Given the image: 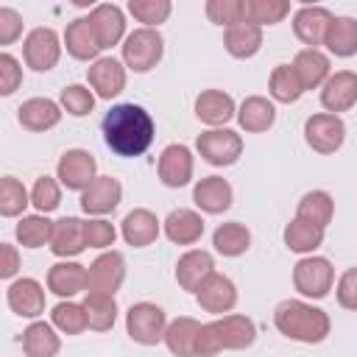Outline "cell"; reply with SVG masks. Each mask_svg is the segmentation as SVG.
Listing matches in <instances>:
<instances>
[{"mask_svg": "<svg viewBox=\"0 0 357 357\" xmlns=\"http://www.w3.org/2000/svg\"><path fill=\"white\" fill-rule=\"evenodd\" d=\"M17 243L22 248H42L50 245V234H53V220H47V215H22L17 229Z\"/></svg>", "mask_w": 357, "mask_h": 357, "instance_id": "f35d334b", "label": "cell"}, {"mask_svg": "<svg viewBox=\"0 0 357 357\" xmlns=\"http://www.w3.org/2000/svg\"><path fill=\"white\" fill-rule=\"evenodd\" d=\"M223 45H226L229 56H234V59H251L262 47V28H257L251 22H240L234 28H226Z\"/></svg>", "mask_w": 357, "mask_h": 357, "instance_id": "d6a6232c", "label": "cell"}, {"mask_svg": "<svg viewBox=\"0 0 357 357\" xmlns=\"http://www.w3.org/2000/svg\"><path fill=\"white\" fill-rule=\"evenodd\" d=\"M59 56H61V42L53 28H33L22 42V59L36 73L53 70L59 64Z\"/></svg>", "mask_w": 357, "mask_h": 357, "instance_id": "30bf717a", "label": "cell"}, {"mask_svg": "<svg viewBox=\"0 0 357 357\" xmlns=\"http://www.w3.org/2000/svg\"><path fill=\"white\" fill-rule=\"evenodd\" d=\"M20 33H22V17H20L14 8L3 6V8H0V45H3V47L14 45V42L20 39Z\"/></svg>", "mask_w": 357, "mask_h": 357, "instance_id": "816d5d0a", "label": "cell"}, {"mask_svg": "<svg viewBox=\"0 0 357 357\" xmlns=\"http://www.w3.org/2000/svg\"><path fill=\"white\" fill-rule=\"evenodd\" d=\"M282 237H284V245H287L290 251H296V254H312V251L324 243V229L315 226V223H310V220L293 218V220L284 226Z\"/></svg>", "mask_w": 357, "mask_h": 357, "instance_id": "8d00e7d4", "label": "cell"}, {"mask_svg": "<svg viewBox=\"0 0 357 357\" xmlns=\"http://www.w3.org/2000/svg\"><path fill=\"white\" fill-rule=\"evenodd\" d=\"M89 25L100 42V47H114L123 36H126V17H123V8L114 6V3H100L89 11Z\"/></svg>", "mask_w": 357, "mask_h": 357, "instance_id": "7402d4cb", "label": "cell"}, {"mask_svg": "<svg viewBox=\"0 0 357 357\" xmlns=\"http://www.w3.org/2000/svg\"><path fill=\"white\" fill-rule=\"evenodd\" d=\"M31 204L39 215H47L53 209H59L61 204V190H59V181L50 178V176H39L33 190H31Z\"/></svg>", "mask_w": 357, "mask_h": 357, "instance_id": "7dc6e473", "label": "cell"}, {"mask_svg": "<svg viewBox=\"0 0 357 357\" xmlns=\"http://www.w3.org/2000/svg\"><path fill=\"white\" fill-rule=\"evenodd\" d=\"M245 3V22L262 28V25H279L290 14L287 0H243Z\"/></svg>", "mask_w": 357, "mask_h": 357, "instance_id": "60d3db41", "label": "cell"}, {"mask_svg": "<svg viewBox=\"0 0 357 357\" xmlns=\"http://www.w3.org/2000/svg\"><path fill=\"white\" fill-rule=\"evenodd\" d=\"M159 231H162L159 218H156L151 209H142V206H139V209H131V212L123 218V223H120L123 240H126L128 245H134V248H145V245L156 243Z\"/></svg>", "mask_w": 357, "mask_h": 357, "instance_id": "83f0119b", "label": "cell"}, {"mask_svg": "<svg viewBox=\"0 0 357 357\" xmlns=\"http://www.w3.org/2000/svg\"><path fill=\"white\" fill-rule=\"evenodd\" d=\"M354 103H357V73L351 70L332 73L321 86V106L329 114H337V112H349Z\"/></svg>", "mask_w": 357, "mask_h": 357, "instance_id": "2e32d148", "label": "cell"}, {"mask_svg": "<svg viewBox=\"0 0 357 357\" xmlns=\"http://www.w3.org/2000/svg\"><path fill=\"white\" fill-rule=\"evenodd\" d=\"M293 70H296V75H298L304 92H307V89H318V86H324L326 78L332 75L329 56L321 53L318 47H304V50H298L296 59H293Z\"/></svg>", "mask_w": 357, "mask_h": 357, "instance_id": "4316f807", "label": "cell"}, {"mask_svg": "<svg viewBox=\"0 0 357 357\" xmlns=\"http://www.w3.org/2000/svg\"><path fill=\"white\" fill-rule=\"evenodd\" d=\"M17 271H20V251H17V245L3 243L0 245V276L11 279Z\"/></svg>", "mask_w": 357, "mask_h": 357, "instance_id": "f5cc1de1", "label": "cell"}, {"mask_svg": "<svg viewBox=\"0 0 357 357\" xmlns=\"http://www.w3.org/2000/svg\"><path fill=\"white\" fill-rule=\"evenodd\" d=\"M56 178L61 181V187L84 192L95 178H98V162L89 151L84 148H70L61 153L59 165H56Z\"/></svg>", "mask_w": 357, "mask_h": 357, "instance_id": "9c48e42d", "label": "cell"}, {"mask_svg": "<svg viewBox=\"0 0 357 357\" xmlns=\"http://www.w3.org/2000/svg\"><path fill=\"white\" fill-rule=\"evenodd\" d=\"M335 296H337V304L343 310H354L357 312V265L340 273V279L335 284Z\"/></svg>", "mask_w": 357, "mask_h": 357, "instance_id": "f907efd6", "label": "cell"}, {"mask_svg": "<svg viewBox=\"0 0 357 357\" xmlns=\"http://www.w3.org/2000/svg\"><path fill=\"white\" fill-rule=\"evenodd\" d=\"M212 245L223 257H240V254H245L251 248V231L237 220L220 223L215 229V234H212Z\"/></svg>", "mask_w": 357, "mask_h": 357, "instance_id": "74e56055", "label": "cell"}, {"mask_svg": "<svg viewBox=\"0 0 357 357\" xmlns=\"http://www.w3.org/2000/svg\"><path fill=\"white\" fill-rule=\"evenodd\" d=\"M195 117L212 128H223L231 117H237L234 98L223 89H204L195 98Z\"/></svg>", "mask_w": 357, "mask_h": 357, "instance_id": "603a6c76", "label": "cell"}, {"mask_svg": "<svg viewBox=\"0 0 357 357\" xmlns=\"http://www.w3.org/2000/svg\"><path fill=\"white\" fill-rule=\"evenodd\" d=\"M195 301L204 312L212 315H229L237 307V287L229 276L223 273H212L198 290H195Z\"/></svg>", "mask_w": 357, "mask_h": 357, "instance_id": "8fae6325", "label": "cell"}, {"mask_svg": "<svg viewBox=\"0 0 357 357\" xmlns=\"http://www.w3.org/2000/svg\"><path fill=\"white\" fill-rule=\"evenodd\" d=\"M59 106L73 117H84L95 109V95H92V89H86L81 84H70L59 92Z\"/></svg>", "mask_w": 357, "mask_h": 357, "instance_id": "bcb514c9", "label": "cell"}, {"mask_svg": "<svg viewBox=\"0 0 357 357\" xmlns=\"http://www.w3.org/2000/svg\"><path fill=\"white\" fill-rule=\"evenodd\" d=\"M195 148L204 162H209L215 167H229L243 156V137L231 128H209V131L198 134Z\"/></svg>", "mask_w": 357, "mask_h": 357, "instance_id": "52a82bcc", "label": "cell"}, {"mask_svg": "<svg viewBox=\"0 0 357 357\" xmlns=\"http://www.w3.org/2000/svg\"><path fill=\"white\" fill-rule=\"evenodd\" d=\"M86 81H89V86L95 89L98 98L112 100L114 95H120L126 89V67L114 56H100L98 61L89 64Z\"/></svg>", "mask_w": 357, "mask_h": 357, "instance_id": "5bb4252c", "label": "cell"}, {"mask_svg": "<svg viewBox=\"0 0 357 357\" xmlns=\"http://www.w3.org/2000/svg\"><path fill=\"white\" fill-rule=\"evenodd\" d=\"M117 240V229L103 220V218H95V220H86V248H109L114 245Z\"/></svg>", "mask_w": 357, "mask_h": 357, "instance_id": "681fc988", "label": "cell"}, {"mask_svg": "<svg viewBox=\"0 0 357 357\" xmlns=\"http://www.w3.org/2000/svg\"><path fill=\"white\" fill-rule=\"evenodd\" d=\"M165 39L156 28H137L123 39V61L134 73H148L162 61Z\"/></svg>", "mask_w": 357, "mask_h": 357, "instance_id": "277c9868", "label": "cell"}, {"mask_svg": "<svg viewBox=\"0 0 357 357\" xmlns=\"http://www.w3.org/2000/svg\"><path fill=\"white\" fill-rule=\"evenodd\" d=\"M59 349H61V337L56 335L53 324L33 321L22 332V351H25V357H56Z\"/></svg>", "mask_w": 357, "mask_h": 357, "instance_id": "1f68e13d", "label": "cell"}, {"mask_svg": "<svg viewBox=\"0 0 357 357\" xmlns=\"http://www.w3.org/2000/svg\"><path fill=\"white\" fill-rule=\"evenodd\" d=\"M201 321L181 315L167 324L165 329V346L173 357H198V337H201Z\"/></svg>", "mask_w": 357, "mask_h": 357, "instance_id": "484cf974", "label": "cell"}, {"mask_svg": "<svg viewBox=\"0 0 357 357\" xmlns=\"http://www.w3.org/2000/svg\"><path fill=\"white\" fill-rule=\"evenodd\" d=\"M296 218L310 220V223L326 229L332 223V218H335V201H332V195L326 190H310V192H304L301 201H298V206H296Z\"/></svg>", "mask_w": 357, "mask_h": 357, "instance_id": "d590c367", "label": "cell"}, {"mask_svg": "<svg viewBox=\"0 0 357 357\" xmlns=\"http://www.w3.org/2000/svg\"><path fill=\"white\" fill-rule=\"evenodd\" d=\"M192 167H195L192 151H190L187 145H176V142H173V145H167V148L159 153L156 173H159V181H162L165 187L178 190V187H184V184L192 181Z\"/></svg>", "mask_w": 357, "mask_h": 357, "instance_id": "7c38bea8", "label": "cell"}, {"mask_svg": "<svg viewBox=\"0 0 357 357\" xmlns=\"http://www.w3.org/2000/svg\"><path fill=\"white\" fill-rule=\"evenodd\" d=\"M6 301L20 318H39L45 312V287L31 276L14 279L6 290Z\"/></svg>", "mask_w": 357, "mask_h": 357, "instance_id": "9a60e30c", "label": "cell"}, {"mask_svg": "<svg viewBox=\"0 0 357 357\" xmlns=\"http://www.w3.org/2000/svg\"><path fill=\"white\" fill-rule=\"evenodd\" d=\"M31 204V192L17 181L14 176H3L0 181V215L3 218H20L25 206Z\"/></svg>", "mask_w": 357, "mask_h": 357, "instance_id": "b9f144b4", "label": "cell"}, {"mask_svg": "<svg viewBox=\"0 0 357 357\" xmlns=\"http://www.w3.org/2000/svg\"><path fill=\"white\" fill-rule=\"evenodd\" d=\"M335 284V268L326 257H301L293 265V287L307 298H324Z\"/></svg>", "mask_w": 357, "mask_h": 357, "instance_id": "8992f818", "label": "cell"}, {"mask_svg": "<svg viewBox=\"0 0 357 357\" xmlns=\"http://www.w3.org/2000/svg\"><path fill=\"white\" fill-rule=\"evenodd\" d=\"M170 11H173L170 0H128V14L137 22H145V28H156L170 17Z\"/></svg>", "mask_w": 357, "mask_h": 357, "instance_id": "ee69618b", "label": "cell"}, {"mask_svg": "<svg viewBox=\"0 0 357 357\" xmlns=\"http://www.w3.org/2000/svg\"><path fill=\"white\" fill-rule=\"evenodd\" d=\"M268 92L273 100L279 103H296L301 95H304V86L293 70V64H279L273 67L271 73V81H268Z\"/></svg>", "mask_w": 357, "mask_h": 357, "instance_id": "ab89813d", "label": "cell"}, {"mask_svg": "<svg viewBox=\"0 0 357 357\" xmlns=\"http://www.w3.org/2000/svg\"><path fill=\"white\" fill-rule=\"evenodd\" d=\"M209 22L223 25V28H234L240 22H245V3L243 0H209L204 6Z\"/></svg>", "mask_w": 357, "mask_h": 357, "instance_id": "f6af8a7d", "label": "cell"}, {"mask_svg": "<svg viewBox=\"0 0 357 357\" xmlns=\"http://www.w3.org/2000/svg\"><path fill=\"white\" fill-rule=\"evenodd\" d=\"M81 304H84L89 329H95V332H109V329L114 326V321H117V301H114V296L86 290V296H84Z\"/></svg>", "mask_w": 357, "mask_h": 357, "instance_id": "836d02e7", "label": "cell"}, {"mask_svg": "<svg viewBox=\"0 0 357 357\" xmlns=\"http://www.w3.org/2000/svg\"><path fill=\"white\" fill-rule=\"evenodd\" d=\"M103 142L109 151H114L117 156L134 159L142 156L151 142H153V117L137 106V103H117L106 112L103 123Z\"/></svg>", "mask_w": 357, "mask_h": 357, "instance_id": "6da1fadb", "label": "cell"}, {"mask_svg": "<svg viewBox=\"0 0 357 357\" xmlns=\"http://www.w3.org/2000/svg\"><path fill=\"white\" fill-rule=\"evenodd\" d=\"M47 290L61 296V298H70V296H78V293L89 290V268L81 265V262H73V259H61V262L50 265Z\"/></svg>", "mask_w": 357, "mask_h": 357, "instance_id": "ac0fdd59", "label": "cell"}, {"mask_svg": "<svg viewBox=\"0 0 357 357\" xmlns=\"http://www.w3.org/2000/svg\"><path fill=\"white\" fill-rule=\"evenodd\" d=\"M50 324L64 335H81L84 329H89L84 304H75V301H59L50 312Z\"/></svg>", "mask_w": 357, "mask_h": 357, "instance_id": "7bdbcfd3", "label": "cell"}, {"mask_svg": "<svg viewBox=\"0 0 357 357\" xmlns=\"http://www.w3.org/2000/svg\"><path fill=\"white\" fill-rule=\"evenodd\" d=\"M237 123H240V128L248 131V134H262V131H268V128L276 123V109H273V103H271L268 98L251 95V98H245V100L240 103V109H237Z\"/></svg>", "mask_w": 357, "mask_h": 357, "instance_id": "4dcf8cb0", "label": "cell"}, {"mask_svg": "<svg viewBox=\"0 0 357 357\" xmlns=\"http://www.w3.org/2000/svg\"><path fill=\"white\" fill-rule=\"evenodd\" d=\"M257 340V326L248 315L229 312L201 326L198 337V357H215L218 351H237L248 349Z\"/></svg>", "mask_w": 357, "mask_h": 357, "instance_id": "3957f363", "label": "cell"}, {"mask_svg": "<svg viewBox=\"0 0 357 357\" xmlns=\"http://www.w3.org/2000/svg\"><path fill=\"white\" fill-rule=\"evenodd\" d=\"M326 50L337 59H349L357 53V20L354 17H335L326 39H324Z\"/></svg>", "mask_w": 357, "mask_h": 357, "instance_id": "e575fe53", "label": "cell"}, {"mask_svg": "<svg viewBox=\"0 0 357 357\" xmlns=\"http://www.w3.org/2000/svg\"><path fill=\"white\" fill-rule=\"evenodd\" d=\"M192 201H195V206H198L201 212H206V215H220V212H226V209L231 206L234 190H231V184H229L226 178H220V176H206V178L195 181V187H192Z\"/></svg>", "mask_w": 357, "mask_h": 357, "instance_id": "cb8c5ba5", "label": "cell"}, {"mask_svg": "<svg viewBox=\"0 0 357 357\" xmlns=\"http://www.w3.org/2000/svg\"><path fill=\"white\" fill-rule=\"evenodd\" d=\"M212 273H215V259L204 248H190L176 262V282L181 290H190V293H195Z\"/></svg>", "mask_w": 357, "mask_h": 357, "instance_id": "44dd1931", "label": "cell"}, {"mask_svg": "<svg viewBox=\"0 0 357 357\" xmlns=\"http://www.w3.org/2000/svg\"><path fill=\"white\" fill-rule=\"evenodd\" d=\"M64 47L78 61H98V53L103 50L86 17H78V20H73L67 25V31H64Z\"/></svg>", "mask_w": 357, "mask_h": 357, "instance_id": "f546056e", "label": "cell"}, {"mask_svg": "<svg viewBox=\"0 0 357 357\" xmlns=\"http://www.w3.org/2000/svg\"><path fill=\"white\" fill-rule=\"evenodd\" d=\"M61 106L50 98H28L20 109H17V120L22 128L33 131V134H42V131H50L59 126L61 120Z\"/></svg>", "mask_w": 357, "mask_h": 357, "instance_id": "d4e9b609", "label": "cell"}, {"mask_svg": "<svg viewBox=\"0 0 357 357\" xmlns=\"http://www.w3.org/2000/svg\"><path fill=\"white\" fill-rule=\"evenodd\" d=\"M123 198V184L114 176H98L84 192H81V209L86 215H109L117 209Z\"/></svg>", "mask_w": 357, "mask_h": 357, "instance_id": "d6986e66", "label": "cell"}, {"mask_svg": "<svg viewBox=\"0 0 357 357\" xmlns=\"http://www.w3.org/2000/svg\"><path fill=\"white\" fill-rule=\"evenodd\" d=\"M273 326L279 335L296 343H324L329 337L332 321L321 307H312L301 298H284L273 310Z\"/></svg>", "mask_w": 357, "mask_h": 357, "instance_id": "7a4b0ae2", "label": "cell"}, {"mask_svg": "<svg viewBox=\"0 0 357 357\" xmlns=\"http://www.w3.org/2000/svg\"><path fill=\"white\" fill-rule=\"evenodd\" d=\"M165 329H167V315L159 304L151 301H137L128 307L126 312V332L134 343L139 346H156L159 340H165Z\"/></svg>", "mask_w": 357, "mask_h": 357, "instance_id": "5b68a950", "label": "cell"}, {"mask_svg": "<svg viewBox=\"0 0 357 357\" xmlns=\"http://www.w3.org/2000/svg\"><path fill=\"white\" fill-rule=\"evenodd\" d=\"M84 248H86V220H81V218H59V220H53L50 251L59 259L78 257Z\"/></svg>", "mask_w": 357, "mask_h": 357, "instance_id": "ffe728a7", "label": "cell"}, {"mask_svg": "<svg viewBox=\"0 0 357 357\" xmlns=\"http://www.w3.org/2000/svg\"><path fill=\"white\" fill-rule=\"evenodd\" d=\"M22 84V67L11 53H0V95L8 98Z\"/></svg>", "mask_w": 357, "mask_h": 357, "instance_id": "c3c4849f", "label": "cell"}, {"mask_svg": "<svg viewBox=\"0 0 357 357\" xmlns=\"http://www.w3.org/2000/svg\"><path fill=\"white\" fill-rule=\"evenodd\" d=\"M304 139L315 153L329 156V153L340 151V145L346 139V126H343L340 114H329V112L310 114L304 123Z\"/></svg>", "mask_w": 357, "mask_h": 357, "instance_id": "ba28073f", "label": "cell"}, {"mask_svg": "<svg viewBox=\"0 0 357 357\" xmlns=\"http://www.w3.org/2000/svg\"><path fill=\"white\" fill-rule=\"evenodd\" d=\"M126 282V259L120 251H103L89 265V290L114 296Z\"/></svg>", "mask_w": 357, "mask_h": 357, "instance_id": "4fadbf2b", "label": "cell"}, {"mask_svg": "<svg viewBox=\"0 0 357 357\" xmlns=\"http://www.w3.org/2000/svg\"><path fill=\"white\" fill-rule=\"evenodd\" d=\"M332 11L324 6H301L293 14V33L298 36V42H304L307 47H318L326 39V31L332 25Z\"/></svg>", "mask_w": 357, "mask_h": 357, "instance_id": "e0dca14e", "label": "cell"}, {"mask_svg": "<svg viewBox=\"0 0 357 357\" xmlns=\"http://www.w3.org/2000/svg\"><path fill=\"white\" fill-rule=\"evenodd\" d=\"M162 229H165V237L170 243H176V245H192V243H198L204 237V218L195 209H184L181 206V209H173L165 218Z\"/></svg>", "mask_w": 357, "mask_h": 357, "instance_id": "f1b7e54d", "label": "cell"}]
</instances>
